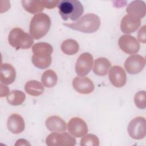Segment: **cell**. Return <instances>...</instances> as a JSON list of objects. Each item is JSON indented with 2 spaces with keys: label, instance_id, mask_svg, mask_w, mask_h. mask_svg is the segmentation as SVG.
Instances as JSON below:
<instances>
[{
  "label": "cell",
  "instance_id": "obj_1",
  "mask_svg": "<svg viewBox=\"0 0 146 146\" xmlns=\"http://www.w3.org/2000/svg\"><path fill=\"white\" fill-rule=\"evenodd\" d=\"M31 60L33 64L40 69L48 67L52 61L51 54L53 52L52 46L46 42H38L32 47Z\"/></svg>",
  "mask_w": 146,
  "mask_h": 146
},
{
  "label": "cell",
  "instance_id": "obj_2",
  "mask_svg": "<svg viewBox=\"0 0 146 146\" xmlns=\"http://www.w3.org/2000/svg\"><path fill=\"white\" fill-rule=\"evenodd\" d=\"M65 26L84 33H92L96 31L100 25V18L93 13H88L78 21L72 23H66Z\"/></svg>",
  "mask_w": 146,
  "mask_h": 146
},
{
  "label": "cell",
  "instance_id": "obj_3",
  "mask_svg": "<svg viewBox=\"0 0 146 146\" xmlns=\"http://www.w3.org/2000/svg\"><path fill=\"white\" fill-rule=\"evenodd\" d=\"M51 26V19L48 15L39 13L34 15L30 23V34L35 39H39L47 34Z\"/></svg>",
  "mask_w": 146,
  "mask_h": 146
},
{
  "label": "cell",
  "instance_id": "obj_4",
  "mask_svg": "<svg viewBox=\"0 0 146 146\" xmlns=\"http://www.w3.org/2000/svg\"><path fill=\"white\" fill-rule=\"evenodd\" d=\"M59 13L64 21H75L83 13L84 7L78 0H62L58 4Z\"/></svg>",
  "mask_w": 146,
  "mask_h": 146
},
{
  "label": "cell",
  "instance_id": "obj_5",
  "mask_svg": "<svg viewBox=\"0 0 146 146\" xmlns=\"http://www.w3.org/2000/svg\"><path fill=\"white\" fill-rule=\"evenodd\" d=\"M8 41L9 44L16 50L28 49L32 46L34 43L31 36L18 27L14 28L10 31Z\"/></svg>",
  "mask_w": 146,
  "mask_h": 146
},
{
  "label": "cell",
  "instance_id": "obj_6",
  "mask_svg": "<svg viewBox=\"0 0 146 146\" xmlns=\"http://www.w3.org/2000/svg\"><path fill=\"white\" fill-rule=\"evenodd\" d=\"M46 143L48 146H74L76 139L68 133L55 132L47 136Z\"/></svg>",
  "mask_w": 146,
  "mask_h": 146
},
{
  "label": "cell",
  "instance_id": "obj_7",
  "mask_svg": "<svg viewBox=\"0 0 146 146\" xmlns=\"http://www.w3.org/2000/svg\"><path fill=\"white\" fill-rule=\"evenodd\" d=\"M146 121L144 117L138 116L133 119L128 124V132L134 139L140 140L145 137Z\"/></svg>",
  "mask_w": 146,
  "mask_h": 146
},
{
  "label": "cell",
  "instance_id": "obj_8",
  "mask_svg": "<svg viewBox=\"0 0 146 146\" xmlns=\"http://www.w3.org/2000/svg\"><path fill=\"white\" fill-rule=\"evenodd\" d=\"M94 59L92 55L89 52L82 54L78 58L75 64V71L79 76L87 75L91 70Z\"/></svg>",
  "mask_w": 146,
  "mask_h": 146
},
{
  "label": "cell",
  "instance_id": "obj_9",
  "mask_svg": "<svg viewBox=\"0 0 146 146\" xmlns=\"http://www.w3.org/2000/svg\"><path fill=\"white\" fill-rule=\"evenodd\" d=\"M145 65V58L140 55H130L125 60L124 67L129 74H137L143 70Z\"/></svg>",
  "mask_w": 146,
  "mask_h": 146
},
{
  "label": "cell",
  "instance_id": "obj_10",
  "mask_svg": "<svg viewBox=\"0 0 146 146\" xmlns=\"http://www.w3.org/2000/svg\"><path fill=\"white\" fill-rule=\"evenodd\" d=\"M67 129L69 133L74 137H82L88 132L87 123L78 117L71 118L68 123Z\"/></svg>",
  "mask_w": 146,
  "mask_h": 146
},
{
  "label": "cell",
  "instance_id": "obj_11",
  "mask_svg": "<svg viewBox=\"0 0 146 146\" xmlns=\"http://www.w3.org/2000/svg\"><path fill=\"white\" fill-rule=\"evenodd\" d=\"M118 44L122 51L128 54H136L140 50L139 41L135 37L128 34L120 37Z\"/></svg>",
  "mask_w": 146,
  "mask_h": 146
},
{
  "label": "cell",
  "instance_id": "obj_12",
  "mask_svg": "<svg viewBox=\"0 0 146 146\" xmlns=\"http://www.w3.org/2000/svg\"><path fill=\"white\" fill-rule=\"evenodd\" d=\"M108 76L112 84L116 87H123L126 83V73L124 70L119 66H114L110 68Z\"/></svg>",
  "mask_w": 146,
  "mask_h": 146
},
{
  "label": "cell",
  "instance_id": "obj_13",
  "mask_svg": "<svg viewBox=\"0 0 146 146\" xmlns=\"http://www.w3.org/2000/svg\"><path fill=\"white\" fill-rule=\"evenodd\" d=\"M72 86L81 94H91L95 88L93 82L90 78L83 76H76L72 80Z\"/></svg>",
  "mask_w": 146,
  "mask_h": 146
},
{
  "label": "cell",
  "instance_id": "obj_14",
  "mask_svg": "<svg viewBox=\"0 0 146 146\" xmlns=\"http://www.w3.org/2000/svg\"><path fill=\"white\" fill-rule=\"evenodd\" d=\"M8 129L13 133L18 134L23 131L25 127L23 118L18 113H13L7 121Z\"/></svg>",
  "mask_w": 146,
  "mask_h": 146
},
{
  "label": "cell",
  "instance_id": "obj_15",
  "mask_svg": "<svg viewBox=\"0 0 146 146\" xmlns=\"http://www.w3.org/2000/svg\"><path fill=\"white\" fill-rule=\"evenodd\" d=\"M141 24L140 19L125 15L121 19L120 29L123 33L131 34L136 31Z\"/></svg>",
  "mask_w": 146,
  "mask_h": 146
},
{
  "label": "cell",
  "instance_id": "obj_16",
  "mask_svg": "<svg viewBox=\"0 0 146 146\" xmlns=\"http://www.w3.org/2000/svg\"><path fill=\"white\" fill-rule=\"evenodd\" d=\"M126 12L133 17L143 18L145 15V3L143 1H133L128 5Z\"/></svg>",
  "mask_w": 146,
  "mask_h": 146
},
{
  "label": "cell",
  "instance_id": "obj_17",
  "mask_svg": "<svg viewBox=\"0 0 146 146\" xmlns=\"http://www.w3.org/2000/svg\"><path fill=\"white\" fill-rule=\"evenodd\" d=\"M16 78V71L14 67L9 63H2L1 66L0 80L2 84H10Z\"/></svg>",
  "mask_w": 146,
  "mask_h": 146
},
{
  "label": "cell",
  "instance_id": "obj_18",
  "mask_svg": "<svg viewBox=\"0 0 146 146\" xmlns=\"http://www.w3.org/2000/svg\"><path fill=\"white\" fill-rule=\"evenodd\" d=\"M47 128L51 132H62L67 129V125L65 121L58 116H51L46 120Z\"/></svg>",
  "mask_w": 146,
  "mask_h": 146
},
{
  "label": "cell",
  "instance_id": "obj_19",
  "mask_svg": "<svg viewBox=\"0 0 146 146\" xmlns=\"http://www.w3.org/2000/svg\"><path fill=\"white\" fill-rule=\"evenodd\" d=\"M111 66V62L107 58H98L94 62L93 71L97 75L104 76L107 74Z\"/></svg>",
  "mask_w": 146,
  "mask_h": 146
},
{
  "label": "cell",
  "instance_id": "obj_20",
  "mask_svg": "<svg viewBox=\"0 0 146 146\" xmlns=\"http://www.w3.org/2000/svg\"><path fill=\"white\" fill-rule=\"evenodd\" d=\"M25 90L29 95L33 96H38L44 92V87L42 84L35 80L26 82L25 86Z\"/></svg>",
  "mask_w": 146,
  "mask_h": 146
},
{
  "label": "cell",
  "instance_id": "obj_21",
  "mask_svg": "<svg viewBox=\"0 0 146 146\" xmlns=\"http://www.w3.org/2000/svg\"><path fill=\"white\" fill-rule=\"evenodd\" d=\"M24 9L31 13L37 14L43 10L44 6L42 1L39 0H26L21 1Z\"/></svg>",
  "mask_w": 146,
  "mask_h": 146
},
{
  "label": "cell",
  "instance_id": "obj_22",
  "mask_svg": "<svg viewBox=\"0 0 146 146\" xmlns=\"http://www.w3.org/2000/svg\"><path fill=\"white\" fill-rule=\"evenodd\" d=\"M60 48L64 54L68 55H72L78 52L79 46V43L75 40L68 39L62 42Z\"/></svg>",
  "mask_w": 146,
  "mask_h": 146
},
{
  "label": "cell",
  "instance_id": "obj_23",
  "mask_svg": "<svg viewBox=\"0 0 146 146\" xmlns=\"http://www.w3.org/2000/svg\"><path fill=\"white\" fill-rule=\"evenodd\" d=\"M26 99L25 94L20 90H13L7 96L6 99L11 106H19L23 103Z\"/></svg>",
  "mask_w": 146,
  "mask_h": 146
},
{
  "label": "cell",
  "instance_id": "obj_24",
  "mask_svg": "<svg viewBox=\"0 0 146 146\" xmlns=\"http://www.w3.org/2000/svg\"><path fill=\"white\" fill-rule=\"evenodd\" d=\"M42 82L43 86L47 88H52L54 87L58 81L56 74L51 70L45 71L42 76Z\"/></svg>",
  "mask_w": 146,
  "mask_h": 146
},
{
  "label": "cell",
  "instance_id": "obj_25",
  "mask_svg": "<svg viewBox=\"0 0 146 146\" xmlns=\"http://www.w3.org/2000/svg\"><path fill=\"white\" fill-rule=\"evenodd\" d=\"M81 146H99V140L94 134H87L83 136L80 140Z\"/></svg>",
  "mask_w": 146,
  "mask_h": 146
},
{
  "label": "cell",
  "instance_id": "obj_26",
  "mask_svg": "<svg viewBox=\"0 0 146 146\" xmlns=\"http://www.w3.org/2000/svg\"><path fill=\"white\" fill-rule=\"evenodd\" d=\"M134 102L137 107L140 109L146 108V93L145 91L137 92L134 97Z\"/></svg>",
  "mask_w": 146,
  "mask_h": 146
},
{
  "label": "cell",
  "instance_id": "obj_27",
  "mask_svg": "<svg viewBox=\"0 0 146 146\" xmlns=\"http://www.w3.org/2000/svg\"><path fill=\"white\" fill-rule=\"evenodd\" d=\"M59 1H55V0H43L42 3L43 4L44 7L47 9H53L58 6Z\"/></svg>",
  "mask_w": 146,
  "mask_h": 146
},
{
  "label": "cell",
  "instance_id": "obj_28",
  "mask_svg": "<svg viewBox=\"0 0 146 146\" xmlns=\"http://www.w3.org/2000/svg\"><path fill=\"white\" fill-rule=\"evenodd\" d=\"M145 25H144L143 26H142L139 32H138V34H137V38L139 40L143 43H145L146 42V36H145Z\"/></svg>",
  "mask_w": 146,
  "mask_h": 146
},
{
  "label": "cell",
  "instance_id": "obj_29",
  "mask_svg": "<svg viewBox=\"0 0 146 146\" xmlns=\"http://www.w3.org/2000/svg\"><path fill=\"white\" fill-rule=\"evenodd\" d=\"M1 87V98L4 97L5 96H7L9 94V88L7 86L3 85L2 83L0 84Z\"/></svg>",
  "mask_w": 146,
  "mask_h": 146
},
{
  "label": "cell",
  "instance_id": "obj_30",
  "mask_svg": "<svg viewBox=\"0 0 146 146\" xmlns=\"http://www.w3.org/2000/svg\"><path fill=\"white\" fill-rule=\"evenodd\" d=\"M15 145H30V144L26 140L21 139L17 141L16 143L15 144Z\"/></svg>",
  "mask_w": 146,
  "mask_h": 146
}]
</instances>
